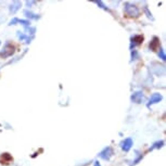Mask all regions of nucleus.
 <instances>
[{"instance_id": "f257e3e1", "label": "nucleus", "mask_w": 166, "mask_h": 166, "mask_svg": "<svg viewBox=\"0 0 166 166\" xmlns=\"http://www.w3.org/2000/svg\"><path fill=\"white\" fill-rule=\"evenodd\" d=\"M125 12L126 14H128L129 16L132 18H138L139 14H140V11H139L138 7L135 6V4H132L129 2L125 3Z\"/></svg>"}, {"instance_id": "f03ea898", "label": "nucleus", "mask_w": 166, "mask_h": 166, "mask_svg": "<svg viewBox=\"0 0 166 166\" xmlns=\"http://www.w3.org/2000/svg\"><path fill=\"white\" fill-rule=\"evenodd\" d=\"M14 53V46H13L11 42H7L3 47V51L0 52V56L2 58H8V56H11Z\"/></svg>"}, {"instance_id": "7ed1b4c3", "label": "nucleus", "mask_w": 166, "mask_h": 166, "mask_svg": "<svg viewBox=\"0 0 166 166\" xmlns=\"http://www.w3.org/2000/svg\"><path fill=\"white\" fill-rule=\"evenodd\" d=\"M112 155H113V150H112V148L111 147L105 148L104 150H102L100 153H99V156H100L102 160H105V161L110 160Z\"/></svg>"}, {"instance_id": "20e7f679", "label": "nucleus", "mask_w": 166, "mask_h": 166, "mask_svg": "<svg viewBox=\"0 0 166 166\" xmlns=\"http://www.w3.org/2000/svg\"><path fill=\"white\" fill-rule=\"evenodd\" d=\"M144 100H146V98H144L143 94L141 91H137L132 96V101L135 103H142Z\"/></svg>"}, {"instance_id": "39448f33", "label": "nucleus", "mask_w": 166, "mask_h": 166, "mask_svg": "<svg viewBox=\"0 0 166 166\" xmlns=\"http://www.w3.org/2000/svg\"><path fill=\"white\" fill-rule=\"evenodd\" d=\"M132 138H127L125 139V140L123 141L122 143H121V147H122V149L124 151H126V152H128L130 149H132Z\"/></svg>"}, {"instance_id": "423d86ee", "label": "nucleus", "mask_w": 166, "mask_h": 166, "mask_svg": "<svg viewBox=\"0 0 166 166\" xmlns=\"http://www.w3.org/2000/svg\"><path fill=\"white\" fill-rule=\"evenodd\" d=\"M161 100H162V96H161L160 94H157V92H155V94H153L152 96H151L150 101H149V103H148L147 105H148V107H150L151 104L157 103V102H160Z\"/></svg>"}, {"instance_id": "0eeeda50", "label": "nucleus", "mask_w": 166, "mask_h": 166, "mask_svg": "<svg viewBox=\"0 0 166 166\" xmlns=\"http://www.w3.org/2000/svg\"><path fill=\"white\" fill-rule=\"evenodd\" d=\"M16 23H20V24H22L23 26H25V27H29L31 26V23L28 22V21H25V20H19V19H13L11 22H10L9 25H15Z\"/></svg>"}, {"instance_id": "6e6552de", "label": "nucleus", "mask_w": 166, "mask_h": 166, "mask_svg": "<svg viewBox=\"0 0 166 166\" xmlns=\"http://www.w3.org/2000/svg\"><path fill=\"white\" fill-rule=\"evenodd\" d=\"M143 40V37L141 36V35H137V36H134L132 38V46H137V45H140Z\"/></svg>"}, {"instance_id": "1a4fd4ad", "label": "nucleus", "mask_w": 166, "mask_h": 166, "mask_svg": "<svg viewBox=\"0 0 166 166\" xmlns=\"http://www.w3.org/2000/svg\"><path fill=\"white\" fill-rule=\"evenodd\" d=\"M20 7H21V2L20 1H14V2H12V4L10 6V12L11 13H15L18 10L20 9Z\"/></svg>"}, {"instance_id": "9d476101", "label": "nucleus", "mask_w": 166, "mask_h": 166, "mask_svg": "<svg viewBox=\"0 0 166 166\" xmlns=\"http://www.w3.org/2000/svg\"><path fill=\"white\" fill-rule=\"evenodd\" d=\"M24 14L26 15V18L31 20H39L40 19V15H38V14H35V13L31 12V11H28V10H25L24 11Z\"/></svg>"}, {"instance_id": "9b49d317", "label": "nucleus", "mask_w": 166, "mask_h": 166, "mask_svg": "<svg viewBox=\"0 0 166 166\" xmlns=\"http://www.w3.org/2000/svg\"><path fill=\"white\" fill-rule=\"evenodd\" d=\"M18 37L20 38V39H22V40H26V42H31V38L29 37H26L25 35L21 34V31H18Z\"/></svg>"}, {"instance_id": "f8f14e48", "label": "nucleus", "mask_w": 166, "mask_h": 166, "mask_svg": "<svg viewBox=\"0 0 166 166\" xmlns=\"http://www.w3.org/2000/svg\"><path fill=\"white\" fill-rule=\"evenodd\" d=\"M164 144V141H159V142H155V143L153 144V147H151L150 150H154V149H159V148L163 147Z\"/></svg>"}, {"instance_id": "ddd939ff", "label": "nucleus", "mask_w": 166, "mask_h": 166, "mask_svg": "<svg viewBox=\"0 0 166 166\" xmlns=\"http://www.w3.org/2000/svg\"><path fill=\"white\" fill-rule=\"evenodd\" d=\"M160 45V42H159V39H157L156 37H154L153 41H152V44H150V47L152 48V49H155V46H159Z\"/></svg>"}, {"instance_id": "4468645a", "label": "nucleus", "mask_w": 166, "mask_h": 166, "mask_svg": "<svg viewBox=\"0 0 166 166\" xmlns=\"http://www.w3.org/2000/svg\"><path fill=\"white\" fill-rule=\"evenodd\" d=\"M159 56H160V58H161L162 60H163V61H165V60H166L165 52H164L163 49H160V51H159Z\"/></svg>"}, {"instance_id": "2eb2a0df", "label": "nucleus", "mask_w": 166, "mask_h": 166, "mask_svg": "<svg viewBox=\"0 0 166 166\" xmlns=\"http://www.w3.org/2000/svg\"><path fill=\"white\" fill-rule=\"evenodd\" d=\"M94 2L97 3L98 6H100V8H102V9H104V10H107V8L103 4V2L102 1H94Z\"/></svg>"}, {"instance_id": "dca6fc26", "label": "nucleus", "mask_w": 166, "mask_h": 166, "mask_svg": "<svg viewBox=\"0 0 166 166\" xmlns=\"http://www.w3.org/2000/svg\"><path fill=\"white\" fill-rule=\"evenodd\" d=\"M94 166H100V164H99V162H94Z\"/></svg>"}]
</instances>
